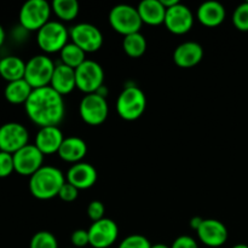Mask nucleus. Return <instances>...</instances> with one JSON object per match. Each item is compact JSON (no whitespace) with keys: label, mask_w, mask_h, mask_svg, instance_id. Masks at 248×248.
<instances>
[{"label":"nucleus","mask_w":248,"mask_h":248,"mask_svg":"<svg viewBox=\"0 0 248 248\" xmlns=\"http://www.w3.org/2000/svg\"><path fill=\"white\" fill-rule=\"evenodd\" d=\"M29 120L39 127L58 126L65 115L63 96L51 86L35 89L24 104Z\"/></svg>","instance_id":"f257e3e1"},{"label":"nucleus","mask_w":248,"mask_h":248,"mask_svg":"<svg viewBox=\"0 0 248 248\" xmlns=\"http://www.w3.org/2000/svg\"><path fill=\"white\" fill-rule=\"evenodd\" d=\"M65 177L55 166H43L29 177V191L38 200H51L60 194L64 186Z\"/></svg>","instance_id":"f03ea898"},{"label":"nucleus","mask_w":248,"mask_h":248,"mask_svg":"<svg viewBox=\"0 0 248 248\" xmlns=\"http://www.w3.org/2000/svg\"><path fill=\"white\" fill-rule=\"evenodd\" d=\"M145 108V93L135 85L125 87L116 99V111L119 116L126 121H135L140 119L144 114Z\"/></svg>","instance_id":"7ed1b4c3"},{"label":"nucleus","mask_w":248,"mask_h":248,"mask_svg":"<svg viewBox=\"0 0 248 248\" xmlns=\"http://www.w3.org/2000/svg\"><path fill=\"white\" fill-rule=\"evenodd\" d=\"M52 7L46 0H28L18 14L19 26L27 31H38L50 22Z\"/></svg>","instance_id":"20e7f679"},{"label":"nucleus","mask_w":248,"mask_h":248,"mask_svg":"<svg viewBox=\"0 0 248 248\" xmlns=\"http://www.w3.org/2000/svg\"><path fill=\"white\" fill-rule=\"evenodd\" d=\"M69 39V31L60 21H50L36 31V43L45 53L61 52Z\"/></svg>","instance_id":"39448f33"},{"label":"nucleus","mask_w":248,"mask_h":248,"mask_svg":"<svg viewBox=\"0 0 248 248\" xmlns=\"http://www.w3.org/2000/svg\"><path fill=\"white\" fill-rule=\"evenodd\" d=\"M56 64L47 55H36L26 62L24 80L33 90L50 86Z\"/></svg>","instance_id":"423d86ee"},{"label":"nucleus","mask_w":248,"mask_h":248,"mask_svg":"<svg viewBox=\"0 0 248 248\" xmlns=\"http://www.w3.org/2000/svg\"><path fill=\"white\" fill-rule=\"evenodd\" d=\"M109 23L114 31L126 36L133 33H140L143 22L137 7L120 4L114 6L109 12Z\"/></svg>","instance_id":"0eeeda50"},{"label":"nucleus","mask_w":248,"mask_h":248,"mask_svg":"<svg viewBox=\"0 0 248 248\" xmlns=\"http://www.w3.org/2000/svg\"><path fill=\"white\" fill-rule=\"evenodd\" d=\"M77 89L85 94L96 93L104 86V70L96 61L86 60L75 69Z\"/></svg>","instance_id":"6e6552de"},{"label":"nucleus","mask_w":248,"mask_h":248,"mask_svg":"<svg viewBox=\"0 0 248 248\" xmlns=\"http://www.w3.org/2000/svg\"><path fill=\"white\" fill-rule=\"evenodd\" d=\"M80 118L85 124L98 126L107 120L109 114V106L106 97L99 93L85 94L79 106Z\"/></svg>","instance_id":"1a4fd4ad"},{"label":"nucleus","mask_w":248,"mask_h":248,"mask_svg":"<svg viewBox=\"0 0 248 248\" xmlns=\"http://www.w3.org/2000/svg\"><path fill=\"white\" fill-rule=\"evenodd\" d=\"M73 44L79 46L85 53L98 51L103 45V34L98 27L91 23H78L69 29Z\"/></svg>","instance_id":"9d476101"},{"label":"nucleus","mask_w":248,"mask_h":248,"mask_svg":"<svg viewBox=\"0 0 248 248\" xmlns=\"http://www.w3.org/2000/svg\"><path fill=\"white\" fill-rule=\"evenodd\" d=\"M29 140V132L26 126L19 123H6L0 126V152L14 155Z\"/></svg>","instance_id":"9b49d317"},{"label":"nucleus","mask_w":248,"mask_h":248,"mask_svg":"<svg viewBox=\"0 0 248 248\" xmlns=\"http://www.w3.org/2000/svg\"><path fill=\"white\" fill-rule=\"evenodd\" d=\"M90 246L93 248H109L116 242L119 236L118 224L110 218H103L89 228Z\"/></svg>","instance_id":"f8f14e48"},{"label":"nucleus","mask_w":248,"mask_h":248,"mask_svg":"<svg viewBox=\"0 0 248 248\" xmlns=\"http://www.w3.org/2000/svg\"><path fill=\"white\" fill-rule=\"evenodd\" d=\"M15 172L24 177H31L44 166L45 155L35 147V144H27L14 155Z\"/></svg>","instance_id":"ddd939ff"},{"label":"nucleus","mask_w":248,"mask_h":248,"mask_svg":"<svg viewBox=\"0 0 248 248\" xmlns=\"http://www.w3.org/2000/svg\"><path fill=\"white\" fill-rule=\"evenodd\" d=\"M194 22H195V18L191 10L181 2L166 10L164 24L166 26L167 31H171L172 34H176V35L186 34L191 31Z\"/></svg>","instance_id":"4468645a"},{"label":"nucleus","mask_w":248,"mask_h":248,"mask_svg":"<svg viewBox=\"0 0 248 248\" xmlns=\"http://www.w3.org/2000/svg\"><path fill=\"white\" fill-rule=\"evenodd\" d=\"M196 234L205 246L212 248L223 246L228 240L227 227L217 219H203Z\"/></svg>","instance_id":"2eb2a0df"},{"label":"nucleus","mask_w":248,"mask_h":248,"mask_svg":"<svg viewBox=\"0 0 248 248\" xmlns=\"http://www.w3.org/2000/svg\"><path fill=\"white\" fill-rule=\"evenodd\" d=\"M97 178V170L89 162L74 164L67 172V182L79 190L92 188L96 184Z\"/></svg>","instance_id":"dca6fc26"},{"label":"nucleus","mask_w":248,"mask_h":248,"mask_svg":"<svg viewBox=\"0 0 248 248\" xmlns=\"http://www.w3.org/2000/svg\"><path fill=\"white\" fill-rule=\"evenodd\" d=\"M63 140L64 137L58 126H47L39 128L34 144L44 155H51L58 153Z\"/></svg>","instance_id":"f3484780"},{"label":"nucleus","mask_w":248,"mask_h":248,"mask_svg":"<svg viewBox=\"0 0 248 248\" xmlns=\"http://www.w3.org/2000/svg\"><path fill=\"white\" fill-rule=\"evenodd\" d=\"M203 48L195 41H186L176 47L173 61L181 68H193L202 61Z\"/></svg>","instance_id":"a211bd4d"},{"label":"nucleus","mask_w":248,"mask_h":248,"mask_svg":"<svg viewBox=\"0 0 248 248\" xmlns=\"http://www.w3.org/2000/svg\"><path fill=\"white\" fill-rule=\"evenodd\" d=\"M50 86L55 90L61 96H67L70 92L77 89V78H75V69L58 63L55 67L52 79H51Z\"/></svg>","instance_id":"6ab92c4d"},{"label":"nucleus","mask_w":248,"mask_h":248,"mask_svg":"<svg viewBox=\"0 0 248 248\" xmlns=\"http://www.w3.org/2000/svg\"><path fill=\"white\" fill-rule=\"evenodd\" d=\"M227 12L225 7L218 1H206L199 6L196 18L205 27H218L224 22Z\"/></svg>","instance_id":"aec40b11"},{"label":"nucleus","mask_w":248,"mask_h":248,"mask_svg":"<svg viewBox=\"0 0 248 248\" xmlns=\"http://www.w3.org/2000/svg\"><path fill=\"white\" fill-rule=\"evenodd\" d=\"M57 154L63 161L70 162L73 165L78 164V162H81V160L86 156L87 144L82 138L70 136V137L64 138Z\"/></svg>","instance_id":"412c9836"},{"label":"nucleus","mask_w":248,"mask_h":248,"mask_svg":"<svg viewBox=\"0 0 248 248\" xmlns=\"http://www.w3.org/2000/svg\"><path fill=\"white\" fill-rule=\"evenodd\" d=\"M143 23L149 26H160L165 23L166 9L160 0H143L137 7Z\"/></svg>","instance_id":"4be33fe9"},{"label":"nucleus","mask_w":248,"mask_h":248,"mask_svg":"<svg viewBox=\"0 0 248 248\" xmlns=\"http://www.w3.org/2000/svg\"><path fill=\"white\" fill-rule=\"evenodd\" d=\"M26 62L18 56H5L0 58V77L7 82L24 79Z\"/></svg>","instance_id":"5701e85b"},{"label":"nucleus","mask_w":248,"mask_h":248,"mask_svg":"<svg viewBox=\"0 0 248 248\" xmlns=\"http://www.w3.org/2000/svg\"><path fill=\"white\" fill-rule=\"evenodd\" d=\"M31 92H33V87L26 80L22 79L7 82L4 90V96L5 99L11 104H26Z\"/></svg>","instance_id":"b1692460"},{"label":"nucleus","mask_w":248,"mask_h":248,"mask_svg":"<svg viewBox=\"0 0 248 248\" xmlns=\"http://www.w3.org/2000/svg\"><path fill=\"white\" fill-rule=\"evenodd\" d=\"M52 12L62 22H72L78 17L80 11V5L77 0H53Z\"/></svg>","instance_id":"393cba45"},{"label":"nucleus","mask_w":248,"mask_h":248,"mask_svg":"<svg viewBox=\"0 0 248 248\" xmlns=\"http://www.w3.org/2000/svg\"><path fill=\"white\" fill-rule=\"evenodd\" d=\"M123 48L127 56L138 58L144 55L147 51V39L140 31L126 35L123 41Z\"/></svg>","instance_id":"a878e982"},{"label":"nucleus","mask_w":248,"mask_h":248,"mask_svg":"<svg viewBox=\"0 0 248 248\" xmlns=\"http://www.w3.org/2000/svg\"><path fill=\"white\" fill-rule=\"evenodd\" d=\"M60 55L61 63L73 68V69H77L78 67H80V65L86 61V53H85L79 46L73 44L72 41L68 43L67 45L62 48Z\"/></svg>","instance_id":"bb28decb"},{"label":"nucleus","mask_w":248,"mask_h":248,"mask_svg":"<svg viewBox=\"0 0 248 248\" xmlns=\"http://www.w3.org/2000/svg\"><path fill=\"white\" fill-rule=\"evenodd\" d=\"M29 248H58V241L50 232H38L33 235Z\"/></svg>","instance_id":"cd10ccee"},{"label":"nucleus","mask_w":248,"mask_h":248,"mask_svg":"<svg viewBox=\"0 0 248 248\" xmlns=\"http://www.w3.org/2000/svg\"><path fill=\"white\" fill-rule=\"evenodd\" d=\"M232 23L240 31H248V1L235 9L232 14Z\"/></svg>","instance_id":"c85d7f7f"},{"label":"nucleus","mask_w":248,"mask_h":248,"mask_svg":"<svg viewBox=\"0 0 248 248\" xmlns=\"http://www.w3.org/2000/svg\"><path fill=\"white\" fill-rule=\"evenodd\" d=\"M118 248H152V244L143 235L133 234L125 237Z\"/></svg>","instance_id":"c756f323"},{"label":"nucleus","mask_w":248,"mask_h":248,"mask_svg":"<svg viewBox=\"0 0 248 248\" xmlns=\"http://www.w3.org/2000/svg\"><path fill=\"white\" fill-rule=\"evenodd\" d=\"M15 172L14 156L9 153L0 152V178H6Z\"/></svg>","instance_id":"7c9ffc66"},{"label":"nucleus","mask_w":248,"mask_h":248,"mask_svg":"<svg viewBox=\"0 0 248 248\" xmlns=\"http://www.w3.org/2000/svg\"><path fill=\"white\" fill-rule=\"evenodd\" d=\"M104 212H106V207H104L103 202L98 200H94L90 202L87 206V216L92 222H97L104 218Z\"/></svg>","instance_id":"2f4dec72"},{"label":"nucleus","mask_w":248,"mask_h":248,"mask_svg":"<svg viewBox=\"0 0 248 248\" xmlns=\"http://www.w3.org/2000/svg\"><path fill=\"white\" fill-rule=\"evenodd\" d=\"M78 196H79V189H77L68 182H65L64 186L61 188L60 194H58V198L64 202H73V201L77 200Z\"/></svg>","instance_id":"473e14b6"},{"label":"nucleus","mask_w":248,"mask_h":248,"mask_svg":"<svg viewBox=\"0 0 248 248\" xmlns=\"http://www.w3.org/2000/svg\"><path fill=\"white\" fill-rule=\"evenodd\" d=\"M70 241H72L73 246L75 248H82L87 245H90L89 239V232L85 229H78L73 232L72 236H70Z\"/></svg>","instance_id":"72a5a7b5"},{"label":"nucleus","mask_w":248,"mask_h":248,"mask_svg":"<svg viewBox=\"0 0 248 248\" xmlns=\"http://www.w3.org/2000/svg\"><path fill=\"white\" fill-rule=\"evenodd\" d=\"M171 248H199V246L195 239L188 236V235H183V236H179L174 240Z\"/></svg>","instance_id":"f704fd0d"},{"label":"nucleus","mask_w":248,"mask_h":248,"mask_svg":"<svg viewBox=\"0 0 248 248\" xmlns=\"http://www.w3.org/2000/svg\"><path fill=\"white\" fill-rule=\"evenodd\" d=\"M202 220L203 219L201 217L191 218V220H190V228H191V229L198 230L199 228H200V225H201V223H202Z\"/></svg>","instance_id":"c9c22d12"},{"label":"nucleus","mask_w":248,"mask_h":248,"mask_svg":"<svg viewBox=\"0 0 248 248\" xmlns=\"http://www.w3.org/2000/svg\"><path fill=\"white\" fill-rule=\"evenodd\" d=\"M160 1H161V4L164 5V7L165 9H170V7H172V6H174V5H177L178 4V0H160Z\"/></svg>","instance_id":"e433bc0d"},{"label":"nucleus","mask_w":248,"mask_h":248,"mask_svg":"<svg viewBox=\"0 0 248 248\" xmlns=\"http://www.w3.org/2000/svg\"><path fill=\"white\" fill-rule=\"evenodd\" d=\"M5 38H6V33H5L4 27H2L1 24H0V47H1V46L4 45Z\"/></svg>","instance_id":"4c0bfd02"},{"label":"nucleus","mask_w":248,"mask_h":248,"mask_svg":"<svg viewBox=\"0 0 248 248\" xmlns=\"http://www.w3.org/2000/svg\"><path fill=\"white\" fill-rule=\"evenodd\" d=\"M152 248H171V247H169L167 245H164V244H155V245H152Z\"/></svg>","instance_id":"58836bf2"},{"label":"nucleus","mask_w":248,"mask_h":248,"mask_svg":"<svg viewBox=\"0 0 248 248\" xmlns=\"http://www.w3.org/2000/svg\"><path fill=\"white\" fill-rule=\"evenodd\" d=\"M232 248H248V246L245 244H237V245H235V246H232Z\"/></svg>","instance_id":"ea45409f"}]
</instances>
